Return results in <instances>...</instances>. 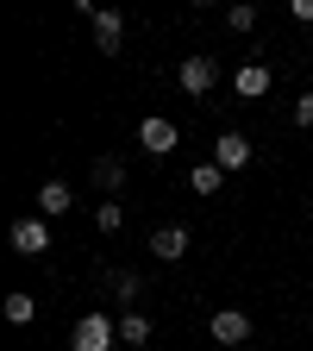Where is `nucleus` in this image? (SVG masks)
<instances>
[{"label":"nucleus","mask_w":313,"mask_h":351,"mask_svg":"<svg viewBox=\"0 0 313 351\" xmlns=\"http://www.w3.org/2000/svg\"><path fill=\"white\" fill-rule=\"evenodd\" d=\"M175 82H182V95H207V88L219 82V63L195 51V57H182V69H175Z\"/></svg>","instance_id":"4"},{"label":"nucleus","mask_w":313,"mask_h":351,"mask_svg":"<svg viewBox=\"0 0 313 351\" xmlns=\"http://www.w3.org/2000/svg\"><path fill=\"white\" fill-rule=\"evenodd\" d=\"M288 19H301V25H313V0H288Z\"/></svg>","instance_id":"18"},{"label":"nucleus","mask_w":313,"mask_h":351,"mask_svg":"<svg viewBox=\"0 0 313 351\" xmlns=\"http://www.w3.org/2000/svg\"><path fill=\"white\" fill-rule=\"evenodd\" d=\"M95 51H101V57H119V51H125V19L107 13V7L95 13Z\"/></svg>","instance_id":"8"},{"label":"nucleus","mask_w":313,"mask_h":351,"mask_svg":"<svg viewBox=\"0 0 313 351\" xmlns=\"http://www.w3.org/2000/svg\"><path fill=\"white\" fill-rule=\"evenodd\" d=\"M307 226H313V201H307Z\"/></svg>","instance_id":"20"},{"label":"nucleus","mask_w":313,"mask_h":351,"mask_svg":"<svg viewBox=\"0 0 313 351\" xmlns=\"http://www.w3.org/2000/svg\"><path fill=\"white\" fill-rule=\"evenodd\" d=\"M251 157H257V151H251V138H245V132H219V145H213V163L226 169V176H232V169H245Z\"/></svg>","instance_id":"5"},{"label":"nucleus","mask_w":313,"mask_h":351,"mask_svg":"<svg viewBox=\"0 0 313 351\" xmlns=\"http://www.w3.org/2000/svg\"><path fill=\"white\" fill-rule=\"evenodd\" d=\"M151 339V320L138 314V307H132V314H119V345H145Z\"/></svg>","instance_id":"12"},{"label":"nucleus","mask_w":313,"mask_h":351,"mask_svg":"<svg viewBox=\"0 0 313 351\" xmlns=\"http://www.w3.org/2000/svg\"><path fill=\"white\" fill-rule=\"evenodd\" d=\"M207 326H213L219 345H245V339H251V314H245V307H219Z\"/></svg>","instance_id":"6"},{"label":"nucleus","mask_w":313,"mask_h":351,"mask_svg":"<svg viewBox=\"0 0 313 351\" xmlns=\"http://www.w3.org/2000/svg\"><path fill=\"white\" fill-rule=\"evenodd\" d=\"M69 207H75L69 182H44V189H38V213H44V219H57V213H69Z\"/></svg>","instance_id":"10"},{"label":"nucleus","mask_w":313,"mask_h":351,"mask_svg":"<svg viewBox=\"0 0 313 351\" xmlns=\"http://www.w3.org/2000/svg\"><path fill=\"white\" fill-rule=\"evenodd\" d=\"M95 226H101V232H119V226H125V207H119V201H101Z\"/></svg>","instance_id":"15"},{"label":"nucleus","mask_w":313,"mask_h":351,"mask_svg":"<svg viewBox=\"0 0 313 351\" xmlns=\"http://www.w3.org/2000/svg\"><path fill=\"white\" fill-rule=\"evenodd\" d=\"M95 182H101V189H119V182H125V163H119V157H101V163H95Z\"/></svg>","instance_id":"14"},{"label":"nucleus","mask_w":313,"mask_h":351,"mask_svg":"<svg viewBox=\"0 0 313 351\" xmlns=\"http://www.w3.org/2000/svg\"><path fill=\"white\" fill-rule=\"evenodd\" d=\"M219 182H226V169H219V163H195L188 169V189L195 195H219Z\"/></svg>","instance_id":"11"},{"label":"nucleus","mask_w":313,"mask_h":351,"mask_svg":"<svg viewBox=\"0 0 313 351\" xmlns=\"http://www.w3.org/2000/svg\"><path fill=\"white\" fill-rule=\"evenodd\" d=\"M69 345H75V351H113V345H119V320L95 307V314H82V320H75Z\"/></svg>","instance_id":"1"},{"label":"nucleus","mask_w":313,"mask_h":351,"mask_svg":"<svg viewBox=\"0 0 313 351\" xmlns=\"http://www.w3.org/2000/svg\"><path fill=\"white\" fill-rule=\"evenodd\" d=\"M13 251L19 257H44V251H51V226H44V213L13 219Z\"/></svg>","instance_id":"3"},{"label":"nucleus","mask_w":313,"mask_h":351,"mask_svg":"<svg viewBox=\"0 0 313 351\" xmlns=\"http://www.w3.org/2000/svg\"><path fill=\"white\" fill-rule=\"evenodd\" d=\"M232 88H238L245 101H263V95H270V69H263V63H238Z\"/></svg>","instance_id":"9"},{"label":"nucleus","mask_w":313,"mask_h":351,"mask_svg":"<svg viewBox=\"0 0 313 351\" xmlns=\"http://www.w3.org/2000/svg\"><path fill=\"white\" fill-rule=\"evenodd\" d=\"M226 25H232V32H251V25H257V7H232Z\"/></svg>","instance_id":"17"},{"label":"nucleus","mask_w":313,"mask_h":351,"mask_svg":"<svg viewBox=\"0 0 313 351\" xmlns=\"http://www.w3.org/2000/svg\"><path fill=\"white\" fill-rule=\"evenodd\" d=\"M151 257L157 263H182L188 257V226H157L151 232Z\"/></svg>","instance_id":"7"},{"label":"nucleus","mask_w":313,"mask_h":351,"mask_svg":"<svg viewBox=\"0 0 313 351\" xmlns=\"http://www.w3.org/2000/svg\"><path fill=\"white\" fill-rule=\"evenodd\" d=\"M175 145H182V132H175V119H163V113L138 119V151H145V157H169Z\"/></svg>","instance_id":"2"},{"label":"nucleus","mask_w":313,"mask_h":351,"mask_svg":"<svg viewBox=\"0 0 313 351\" xmlns=\"http://www.w3.org/2000/svg\"><path fill=\"white\" fill-rule=\"evenodd\" d=\"M295 125H313V95H301V101H295Z\"/></svg>","instance_id":"19"},{"label":"nucleus","mask_w":313,"mask_h":351,"mask_svg":"<svg viewBox=\"0 0 313 351\" xmlns=\"http://www.w3.org/2000/svg\"><path fill=\"white\" fill-rule=\"evenodd\" d=\"M32 314H38V301H32L25 289H13V295H7V320H13V326H32Z\"/></svg>","instance_id":"13"},{"label":"nucleus","mask_w":313,"mask_h":351,"mask_svg":"<svg viewBox=\"0 0 313 351\" xmlns=\"http://www.w3.org/2000/svg\"><path fill=\"white\" fill-rule=\"evenodd\" d=\"M138 289H145V282L132 276V270H119V276H113V295H119V301H138Z\"/></svg>","instance_id":"16"}]
</instances>
